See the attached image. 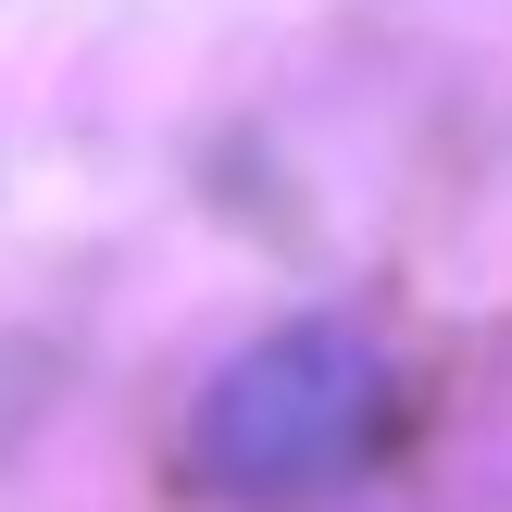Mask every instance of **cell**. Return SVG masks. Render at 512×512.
Instances as JSON below:
<instances>
[{
	"label": "cell",
	"mask_w": 512,
	"mask_h": 512,
	"mask_svg": "<svg viewBox=\"0 0 512 512\" xmlns=\"http://www.w3.org/2000/svg\"><path fill=\"white\" fill-rule=\"evenodd\" d=\"M375 425H388V363H375L363 338H338V325H300V338H263V350L213 388L200 438H213L225 488L300 500V488L363 475Z\"/></svg>",
	"instance_id": "cell-1"
}]
</instances>
